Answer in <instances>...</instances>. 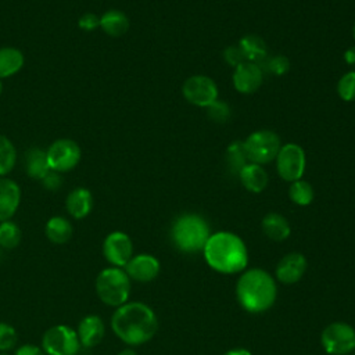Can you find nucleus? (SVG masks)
<instances>
[{
	"instance_id": "obj_1",
	"label": "nucleus",
	"mask_w": 355,
	"mask_h": 355,
	"mask_svg": "<svg viewBox=\"0 0 355 355\" xmlns=\"http://www.w3.org/2000/svg\"><path fill=\"white\" fill-rule=\"evenodd\" d=\"M111 329L125 344L141 345L155 336L158 319L147 304L128 301L112 313Z\"/></svg>"
},
{
	"instance_id": "obj_2",
	"label": "nucleus",
	"mask_w": 355,
	"mask_h": 355,
	"mask_svg": "<svg viewBox=\"0 0 355 355\" xmlns=\"http://www.w3.org/2000/svg\"><path fill=\"white\" fill-rule=\"evenodd\" d=\"M208 266L219 273L234 275L248 265V250L244 241L232 232H216L209 236L204 248Z\"/></svg>"
},
{
	"instance_id": "obj_3",
	"label": "nucleus",
	"mask_w": 355,
	"mask_h": 355,
	"mask_svg": "<svg viewBox=\"0 0 355 355\" xmlns=\"http://www.w3.org/2000/svg\"><path fill=\"white\" fill-rule=\"evenodd\" d=\"M276 295V282L263 269H248L237 280L236 297L247 312L261 313L268 311L275 304Z\"/></svg>"
},
{
	"instance_id": "obj_4",
	"label": "nucleus",
	"mask_w": 355,
	"mask_h": 355,
	"mask_svg": "<svg viewBox=\"0 0 355 355\" xmlns=\"http://www.w3.org/2000/svg\"><path fill=\"white\" fill-rule=\"evenodd\" d=\"M171 236L173 244L182 252L191 254L202 251L211 233L209 226L202 216L197 214H184L173 222Z\"/></svg>"
},
{
	"instance_id": "obj_5",
	"label": "nucleus",
	"mask_w": 355,
	"mask_h": 355,
	"mask_svg": "<svg viewBox=\"0 0 355 355\" xmlns=\"http://www.w3.org/2000/svg\"><path fill=\"white\" fill-rule=\"evenodd\" d=\"M97 297L110 306H121L130 295V279L122 268L110 266L103 269L96 277Z\"/></svg>"
},
{
	"instance_id": "obj_6",
	"label": "nucleus",
	"mask_w": 355,
	"mask_h": 355,
	"mask_svg": "<svg viewBox=\"0 0 355 355\" xmlns=\"http://www.w3.org/2000/svg\"><path fill=\"white\" fill-rule=\"evenodd\" d=\"M243 143L248 161L259 165L275 159L282 147L280 137L275 132L266 129L252 132Z\"/></svg>"
},
{
	"instance_id": "obj_7",
	"label": "nucleus",
	"mask_w": 355,
	"mask_h": 355,
	"mask_svg": "<svg viewBox=\"0 0 355 355\" xmlns=\"http://www.w3.org/2000/svg\"><path fill=\"white\" fill-rule=\"evenodd\" d=\"M320 343L330 355L351 354L355 351V329L345 322H333L323 329Z\"/></svg>"
},
{
	"instance_id": "obj_8",
	"label": "nucleus",
	"mask_w": 355,
	"mask_h": 355,
	"mask_svg": "<svg viewBox=\"0 0 355 355\" xmlns=\"http://www.w3.org/2000/svg\"><path fill=\"white\" fill-rule=\"evenodd\" d=\"M42 348L46 355H76L80 343L78 333L67 324H55L46 330L42 338Z\"/></svg>"
},
{
	"instance_id": "obj_9",
	"label": "nucleus",
	"mask_w": 355,
	"mask_h": 355,
	"mask_svg": "<svg viewBox=\"0 0 355 355\" xmlns=\"http://www.w3.org/2000/svg\"><path fill=\"white\" fill-rule=\"evenodd\" d=\"M276 169L286 182H295L302 178L306 166L305 151L295 143H287L280 147L276 155Z\"/></svg>"
},
{
	"instance_id": "obj_10",
	"label": "nucleus",
	"mask_w": 355,
	"mask_h": 355,
	"mask_svg": "<svg viewBox=\"0 0 355 355\" xmlns=\"http://www.w3.org/2000/svg\"><path fill=\"white\" fill-rule=\"evenodd\" d=\"M46 157L51 171L68 172L79 164L80 147L72 139H58L46 150Z\"/></svg>"
},
{
	"instance_id": "obj_11",
	"label": "nucleus",
	"mask_w": 355,
	"mask_h": 355,
	"mask_svg": "<svg viewBox=\"0 0 355 355\" xmlns=\"http://www.w3.org/2000/svg\"><path fill=\"white\" fill-rule=\"evenodd\" d=\"M183 97L193 105L207 108L215 100H218L216 83L205 75H193L183 83Z\"/></svg>"
},
{
	"instance_id": "obj_12",
	"label": "nucleus",
	"mask_w": 355,
	"mask_h": 355,
	"mask_svg": "<svg viewBox=\"0 0 355 355\" xmlns=\"http://www.w3.org/2000/svg\"><path fill=\"white\" fill-rule=\"evenodd\" d=\"M103 254L112 266L125 268L133 257V243L126 233L111 232L103 241Z\"/></svg>"
},
{
	"instance_id": "obj_13",
	"label": "nucleus",
	"mask_w": 355,
	"mask_h": 355,
	"mask_svg": "<svg viewBox=\"0 0 355 355\" xmlns=\"http://www.w3.org/2000/svg\"><path fill=\"white\" fill-rule=\"evenodd\" d=\"M232 80H233L234 89L239 93L252 94L261 87L263 80V73L258 64L244 61L243 64L234 68Z\"/></svg>"
},
{
	"instance_id": "obj_14",
	"label": "nucleus",
	"mask_w": 355,
	"mask_h": 355,
	"mask_svg": "<svg viewBox=\"0 0 355 355\" xmlns=\"http://www.w3.org/2000/svg\"><path fill=\"white\" fill-rule=\"evenodd\" d=\"M161 270L159 261L150 254H137L125 265V272L130 280L147 283L154 280Z\"/></svg>"
},
{
	"instance_id": "obj_15",
	"label": "nucleus",
	"mask_w": 355,
	"mask_h": 355,
	"mask_svg": "<svg viewBox=\"0 0 355 355\" xmlns=\"http://www.w3.org/2000/svg\"><path fill=\"white\" fill-rule=\"evenodd\" d=\"M306 265V258L301 252H290L277 262L275 275L279 282L284 284H294L302 279Z\"/></svg>"
},
{
	"instance_id": "obj_16",
	"label": "nucleus",
	"mask_w": 355,
	"mask_h": 355,
	"mask_svg": "<svg viewBox=\"0 0 355 355\" xmlns=\"http://www.w3.org/2000/svg\"><path fill=\"white\" fill-rule=\"evenodd\" d=\"M21 202L19 186L6 178H0V222L10 220Z\"/></svg>"
},
{
	"instance_id": "obj_17",
	"label": "nucleus",
	"mask_w": 355,
	"mask_h": 355,
	"mask_svg": "<svg viewBox=\"0 0 355 355\" xmlns=\"http://www.w3.org/2000/svg\"><path fill=\"white\" fill-rule=\"evenodd\" d=\"M78 338L83 347H96L104 337L105 327L104 322L97 315L85 316L78 326Z\"/></svg>"
},
{
	"instance_id": "obj_18",
	"label": "nucleus",
	"mask_w": 355,
	"mask_h": 355,
	"mask_svg": "<svg viewBox=\"0 0 355 355\" xmlns=\"http://www.w3.org/2000/svg\"><path fill=\"white\" fill-rule=\"evenodd\" d=\"M65 207L72 218L83 219L92 212L93 196L87 189L76 187L67 196Z\"/></svg>"
},
{
	"instance_id": "obj_19",
	"label": "nucleus",
	"mask_w": 355,
	"mask_h": 355,
	"mask_svg": "<svg viewBox=\"0 0 355 355\" xmlns=\"http://www.w3.org/2000/svg\"><path fill=\"white\" fill-rule=\"evenodd\" d=\"M239 179L241 184L251 193H261L268 186V173L259 164L248 162L240 172Z\"/></svg>"
},
{
	"instance_id": "obj_20",
	"label": "nucleus",
	"mask_w": 355,
	"mask_h": 355,
	"mask_svg": "<svg viewBox=\"0 0 355 355\" xmlns=\"http://www.w3.org/2000/svg\"><path fill=\"white\" fill-rule=\"evenodd\" d=\"M261 227L265 236L273 241H284L291 233L288 220L277 212L266 214L261 222Z\"/></svg>"
},
{
	"instance_id": "obj_21",
	"label": "nucleus",
	"mask_w": 355,
	"mask_h": 355,
	"mask_svg": "<svg viewBox=\"0 0 355 355\" xmlns=\"http://www.w3.org/2000/svg\"><path fill=\"white\" fill-rule=\"evenodd\" d=\"M100 28L112 37L125 35L129 29V18L119 10H108L100 17Z\"/></svg>"
},
{
	"instance_id": "obj_22",
	"label": "nucleus",
	"mask_w": 355,
	"mask_h": 355,
	"mask_svg": "<svg viewBox=\"0 0 355 355\" xmlns=\"http://www.w3.org/2000/svg\"><path fill=\"white\" fill-rule=\"evenodd\" d=\"M239 47L245 61L255 62V64H258L259 61H263L268 54L266 43L261 36H257V35L243 36L239 42Z\"/></svg>"
},
{
	"instance_id": "obj_23",
	"label": "nucleus",
	"mask_w": 355,
	"mask_h": 355,
	"mask_svg": "<svg viewBox=\"0 0 355 355\" xmlns=\"http://www.w3.org/2000/svg\"><path fill=\"white\" fill-rule=\"evenodd\" d=\"M72 225L64 216H51L44 227L46 237L54 244H65L72 237Z\"/></svg>"
},
{
	"instance_id": "obj_24",
	"label": "nucleus",
	"mask_w": 355,
	"mask_h": 355,
	"mask_svg": "<svg viewBox=\"0 0 355 355\" xmlns=\"http://www.w3.org/2000/svg\"><path fill=\"white\" fill-rule=\"evenodd\" d=\"M24 54L15 47L0 49V79L10 78L24 67Z\"/></svg>"
},
{
	"instance_id": "obj_25",
	"label": "nucleus",
	"mask_w": 355,
	"mask_h": 355,
	"mask_svg": "<svg viewBox=\"0 0 355 355\" xmlns=\"http://www.w3.org/2000/svg\"><path fill=\"white\" fill-rule=\"evenodd\" d=\"M25 168L28 176L42 180L51 171L47 162L46 151L42 148H31L25 155Z\"/></svg>"
},
{
	"instance_id": "obj_26",
	"label": "nucleus",
	"mask_w": 355,
	"mask_h": 355,
	"mask_svg": "<svg viewBox=\"0 0 355 355\" xmlns=\"http://www.w3.org/2000/svg\"><path fill=\"white\" fill-rule=\"evenodd\" d=\"M226 162H227V168L233 173H237V175L250 162L243 141L234 140L227 146V148H226Z\"/></svg>"
},
{
	"instance_id": "obj_27",
	"label": "nucleus",
	"mask_w": 355,
	"mask_h": 355,
	"mask_svg": "<svg viewBox=\"0 0 355 355\" xmlns=\"http://www.w3.org/2000/svg\"><path fill=\"white\" fill-rule=\"evenodd\" d=\"M288 197L294 204L300 207H305L313 201L315 191L311 183H308L306 180L298 179L295 182H291L288 187Z\"/></svg>"
},
{
	"instance_id": "obj_28",
	"label": "nucleus",
	"mask_w": 355,
	"mask_h": 355,
	"mask_svg": "<svg viewBox=\"0 0 355 355\" xmlns=\"http://www.w3.org/2000/svg\"><path fill=\"white\" fill-rule=\"evenodd\" d=\"M22 239V233L19 226L10 220L0 222V247L6 250H12L15 248Z\"/></svg>"
},
{
	"instance_id": "obj_29",
	"label": "nucleus",
	"mask_w": 355,
	"mask_h": 355,
	"mask_svg": "<svg viewBox=\"0 0 355 355\" xmlns=\"http://www.w3.org/2000/svg\"><path fill=\"white\" fill-rule=\"evenodd\" d=\"M17 162V150L10 139L0 135V176L11 172Z\"/></svg>"
},
{
	"instance_id": "obj_30",
	"label": "nucleus",
	"mask_w": 355,
	"mask_h": 355,
	"mask_svg": "<svg viewBox=\"0 0 355 355\" xmlns=\"http://www.w3.org/2000/svg\"><path fill=\"white\" fill-rule=\"evenodd\" d=\"M337 93L344 101H355V71H349L340 78Z\"/></svg>"
},
{
	"instance_id": "obj_31",
	"label": "nucleus",
	"mask_w": 355,
	"mask_h": 355,
	"mask_svg": "<svg viewBox=\"0 0 355 355\" xmlns=\"http://www.w3.org/2000/svg\"><path fill=\"white\" fill-rule=\"evenodd\" d=\"M208 118L214 122L223 123L230 118V107L222 100H215L212 104H209L207 108Z\"/></svg>"
},
{
	"instance_id": "obj_32",
	"label": "nucleus",
	"mask_w": 355,
	"mask_h": 355,
	"mask_svg": "<svg viewBox=\"0 0 355 355\" xmlns=\"http://www.w3.org/2000/svg\"><path fill=\"white\" fill-rule=\"evenodd\" d=\"M17 341H18L17 330L11 324L6 322H0V351L6 352L12 349Z\"/></svg>"
},
{
	"instance_id": "obj_33",
	"label": "nucleus",
	"mask_w": 355,
	"mask_h": 355,
	"mask_svg": "<svg viewBox=\"0 0 355 355\" xmlns=\"http://www.w3.org/2000/svg\"><path fill=\"white\" fill-rule=\"evenodd\" d=\"M266 68L270 73L276 76H283L290 69V61L286 55H273L266 61Z\"/></svg>"
},
{
	"instance_id": "obj_34",
	"label": "nucleus",
	"mask_w": 355,
	"mask_h": 355,
	"mask_svg": "<svg viewBox=\"0 0 355 355\" xmlns=\"http://www.w3.org/2000/svg\"><path fill=\"white\" fill-rule=\"evenodd\" d=\"M223 60L233 68L239 67L240 64H243L245 61L239 44L236 46H229L223 50Z\"/></svg>"
},
{
	"instance_id": "obj_35",
	"label": "nucleus",
	"mask_w": 355,
	"mask_h": 355,
	"mask_svg": "<svg viewBox=\"0 0 355 355\" xmlns=\"http://www.w3.org/2000/svg\"><path fill=\"white\" fill-rule=\"evenodd\" d=\"M78 25L82 31H86V32H92V31H96L98 26H100V17L93 14V12H86L83 14L79 21H78Z\"/></svg>"
},
{
	"instance_id": "obj_36",
	"label": "nucleus",
	"mask_w": 355,
	"mask_h": 355,
	"mask_svg": "<svg viewBox=\"0 0 355 355\" xmlns=\"http://www.w3.org/2000/svg\"><path fill=\"white\" fill-rule=\"evenodd\" d=\"M40 182H42L43 187H46L47 190H58L61 187L62 179H61V175L58 172L50 171Z\"/></svg>"
},
{
	"instance_id": "obj_37",
	"label": "nucleus",
	"mask_w": 355,
	"mask_h": 355,
	"mask_svg": "<svg viewBox=\"0 0 355 355\" xmlns=\"http://www.w3.org/2000/svg\"><path fill=\"white\" fill-rule=\"evenodd\" d=\"M14 355H46L43 348L32 345V344H24L21 345Z\"/></svg>"
},
{
	"instance_id": "obj_38",
	"label": "nucleus",
	"mask_w": 355,
	"mask_h": 355,
	"mask_svg": "<svg viewBox=\"0 0 355 355\" xmlns=\"http://www.w3.org/2000/svg\"><path fill=\"white\" fill-rule=\"evenodd\" d=\"M344 61L349 65V67H354L355 68V46L349 47L345 50L344 53Z\"/></svg>"
},
{
	"instance_id": "obj_39",
	"label": "nucleus",
	"mask_w": 355,
	"mask_h": 355,
	"mask_svg": "<svg viewBox=\"0 0 355 355\" xmlns=\"http://www.w3.org/2000/svg\"><path fill=\"white\" fill-rule=\"evenodd\" d=\"M222 355H252L247 348H232Z\"/></svg>"
},
{
	"instance_id": "obj_40",
	"label": "nucleus",
	"mask_w": 355,
	"mask_h": 355,
	"mask_svg": "<svg viewBox=\"0 0 355 355\" xmlns=\"http://www.w3.org/2000/svg\"><path fill=\"white\" fill-rule=\"evenodd\" d=\"M116 355H137L133 349H129V348H126V349H122L121 352H118Z\"/></svg>"
},
{
	"instance_id": "obj_41",
	"label": "nucleus",
	"mask_w": 355,
	"mask_h": 355,
	"mask_svg": "<svg viewBox=\"0 0 355 355\" xmlns=\"http://www.w3.org/2000/svg\"><path fill=\"white\" fill-rule=\"evenodd\" d=\"M1 92H3V83H1V79H0V94H1Z\"/></svg>"
},
{
	"instance_id": "obj_42",
	"label": "nucleus",
	"mask_w": 355,
	"mask_h": 355,
	"mask_svg": "<svg viewBox=\"0 0 355 355\" xmlns=\"http://www.w3.org/2000/svg\"><path fill=\"white\" fill-rule=\"evenodd\" d=\"M352 36H354V39H355V24H354V28H352Z\"/></svg>"
},
{
	"instance_id": "obj_43",
	"label": "nucleus",
	"mask_w": 355,
	"mask_h": 355,
	"mask_svg": "<svg viewBox=\"0 0 355 355\" xmlns=\"http://www.w3.org/2000/svg\"><path fill=\"white\" fill-rule=\"evenodd\" d=\"M352 355H355V352H354V354H352Z\"/></svg>"
},
{
	"instance_id": "obj_44",
	"label": "nucleus",
	"mask_w": 355,
	"mask_h": 355,
	"mask_svg": "<svg viewBox=\"0 0 355 355\" xmlns=\"http://www.w3.org/2000/svg\"><path fill=\"white\" fill-rule=\"evenodd\" d=\"M0 248H1V247H0Z\"/></svg>"
}]
</instances>
